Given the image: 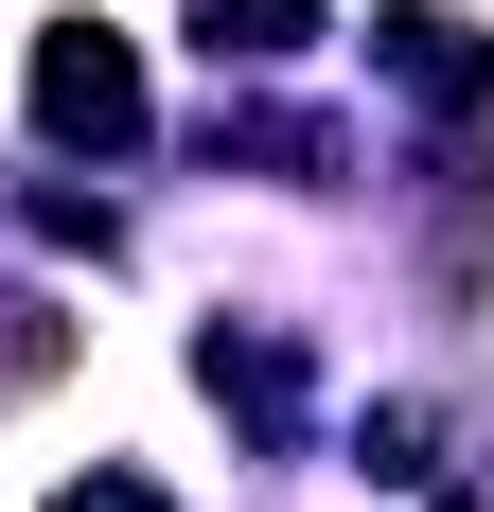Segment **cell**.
<instances>
[{
    "instance_id": "1",
    "label": "cell",
    "mask_w": 494,
    "mask_h": 512,
    "mask_svg": "<svg viewBox=\"0 0 494 512\" xmlns=\"http://www.w3.org/2000/svg\"><path fill=\"white\" fill-rule=\"evenodd\" d=\"M36 124H53V142H142V53H124V36H106V18H53V36H36Z\"/></svg>"
},
{
    "instance_id": "2",
    "label": "cell",
    "mask_w": 494,
    "mask_h": 512,
    "mask_svg": "<svg viewBox=\"0 0 494 512\" xmlns=\"http://www.w3.org/2000/svg\"><path fill=\"white\" fill-rule=\"evenodd\" d=\"M371 71L424 89L442 124H494V36H477V18H442V0H389V18H371Z\"/></svg>"
},
{
    "instance_id": "3",
    "label": "cell",
    "mask_w": 494,
    "mask_h": 512,
    "mask_svg": "<svg viewBox=\"0 0 494 512\" xmlns=\"http://www.w3.org/2000/svg\"><path fill=\"white\" fill-rule=\"evenodd\" d=\"M195 389L247 424V442H283V424H300V371H283V336H247V318H212V336H195Z\"/></svg>"
},
{
    "instance_id": "4",
    "label": "cell",
    "mask_w": 494,
    "mask_h": 512,
    "mask_svg": "<svg viewBox=\"0 0 494 512\" xmlns=\"http://www.w3.org/2000/svg\"><path fill=\"white\" fill-rule=\"evenodd\" d=\"M195 53H212V71H283V53H318V0H212Z\"/></svg>"
},
{
    "instance_id": "5",
    "label": "cell",
    "mask_w": 494,
    "mask_h": 512,
    "mask_svg": "<svg viewBox=\"0 0 494 512\" xmlns=\"http://www.w3.org/2000/svg\"><path fill=\"white\" fill-rule=\"evenodd\" d=\"M53 371H71V318L36 283H0V389H53Z\"/></svg>"
},
{
    "instance_id": "6",
    "label": "cell",
    "mask_w": 494,
    "mask_h": 512,
    "mask_svg": "<svg viewBox=\"0 0 494 512\" xmlns=\"http://www.w3.org/2000/svg\"><path fill=\"white\" fill-rule=\"evenodd\" d=\"M36 230H53V248H89V265L124 248V212H106V195H71V177H53V195H36Z\"/></svg>"
},
{
    "instance_id": "7",
    "label": "cell",
    "mask_w": 494,
    "mask_h": 512,
    "mask_svg": "<svg viewBox=\"0 0 494 512\" xmlns=\"http://www.w3.org/2000/svg\"><path fill=\"white\" fill-rule=\"evenodd\" d=\"M53 512H159V495H142V477H71Z\"/></svg>"
},
{
    "instance_id": "8",
    "label": "cell",
    "mask_w": 494,
    "mask_h": 512,
    "mask_svg": "<svg viewBox=\"0 0 494 512\" xmlns=\"http://www.w3.org/2000/svg\"><path fill=\"white\" fill-rule=\"evenodd\" d=\"M442 512H477V495H442Z\"/></svg>"
}]
</instances>
